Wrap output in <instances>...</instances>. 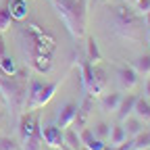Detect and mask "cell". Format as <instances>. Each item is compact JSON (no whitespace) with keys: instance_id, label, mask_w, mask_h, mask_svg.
<instances>
[{"instance_id":"cell-21","label":"cell","mask_w":150,"mask_h":150,"mask_svg":"<svg viewBox=\"0 0 150 150\" xmlns=\"http://www.w3.org/2000/svg\"><path fill=\"white\" fill-rule=\"evenodd\" d=\"M0 71L2 73H6V75H13V73H17L19 69H17V63H15V59L13 56H0Z\"/></svg>"},{"instance_id":"cell-23","label":"cell","mask_w":150,"mask_h":150,"mask_svg":"<svg viewBox=\"0 0 150 150\" xmlns=\"http://www.w3.org/2000/svg\"><path fill=\"white\" fill-rule=\"evenodd\" d=\"M11 23H13L11 11H8L6 4H2V6H0V31H6V29L11 27Z\"/></svg>"},{"instance_id":"cell-20","label":"cell","mask_w":150,"mask_h":150,"mask_svg":"<svg viewBox=\"0 0 150 150\" xmlns=\"http://www.w3.org/2000/svg\"><path fill=\"white\" fill-rule=\"evenodd\" d=\"M21 150H42V138L40 134H33L21 140Z\"/></svg>"},{"instance_id":"cell-9","label":"cell","mask_w":150,"mask_h":150,"mask_svg":"<svg viewBox=\"0 0 150 150\" xmlns=\"http://www.w3.org/2000/svg\"><path fill=\"white\" fill-rule=\"evenodd\" d=\"M104 86H106V73L94 65V77H92V83H90V88H88V94L96 98L98 94H102Z\"/></svg>"},{"instance_id":"cell-29","label":"cell","mask_w":150,"mask_h":150,"mask_svg":"<svg viewBox=\"0 0 150 150\" xmlns=\"http://www.w3.org/2000/svg\"><path fill=\"white\" fill-rule=\"evenodd\" d=\"M144 21H146V27L150 29V8H148V11L144 13Z\"/></svg>"},{"instance_id":"cell-15","label":"cell","mask_w":150,"mask_h":150,"mask_svg":"<svg viewBox=\"0 0 150 150\" xmlns=\"http://www.w3.org/2000/svg\"><path fill=\"white\" fill-rule=\"evenodd\" d=\"M121 96H123V94H119V92L104 94L102 100H100L102 110H104V112H117V106H119V102H121Z\"/></svg>"},{"instance_id":"cell-34","label":"cell","mask_w":150,"mask_h":150,"mask_svg":"<svg viewBox=\"0 0 150 150\" xmlns=\"http://www.w3.org/2000/svg\"><path fill=\"white\" fill-rule=\"evenodd\" d=\"M0 98H2V94H0Z\"/></svg>"},{"instance_id":"cell-3","label":"cell","mask_w":150,"mask_h":150,"mask_svg":"<svg viewBox=\"0 0 150 150\" xmlns=\"http://www.w3.org/2000/svg\"><path fill=\"white\" fill-rule=\"evenodd\" d=\"M112 17H115V29L121 38L134 42H142L144 40V25L140 21V15L136 13V8H131V4H119L112 8Z\"/></svg>"},{"instance_id":"cell-6","label":"cell","mask_w":150,"mask_h":150,"mask_svg":"<svg viewBox=\"0 0 150 150\" xmlns=\"http://www.w3.org/2000/svg\"><path fill=\"white\" fill-rule=\"evenodd\" d=\"M77 104L75 102H67L63 108H61V112H59V117H56V123L54 125H59L61 129H67V127H71L73 125V121H75V117H77Z\"/></svg>"},{"instance_id":"cell-25","label":"cell","mask_w":150,"mask_h":150,"mask_svg":"<svg viewBox=\"0 0 150 150\" xmlns=\"http://www.w3.org/2000/svg\"><path fill=\"white\" fill-rule=\"evenodd\" d=\"M0 150H19V144L11 136H0Z\"/></svg>"},{"instance_id":"cell-16","label":"cell","mask_w":150,"mask_h":150,"mask_svg":"<svg viewBox=\"0 0 150 150\" xmlns=\"http://www.w3.org/2000/svg\"><path fill=\"white\" fill-rule=\"evenodd\" d=\"M8 2L11 4H6V6H8L13 19H25V15H27V0H8Z\"/></svg>"},{"instance_id":"cell-24","label":"cell","mask_w":150,"mask_h":150,"mask_svg":"<svg viewBox=\"0 0 150 150\" xmlns=\"http://www.w3.org/2000/svg\"><path fill=\"white\" fill-rule=\"evenodd\" d=\"M134 140V150H146V148H150V134H138L136 138H131Z\"/></svg>"},{"instance_id":"cell-5","label":"cell","mask_w":150,"mask_h":150,"mask_svg":"<svg viewBox=\"0 0 150 150\" xmlns=\"http://www.w3.org/2000/svg\"><path fill=\"white\" fill-rule=\"evenodd\" d=\"M40 138L50 148H61L63 146V129L59 125H42L40 127Z\"/></svg>"},{"instance_id":"cell-22","label":"cell","mask_w":150,"mask_h":150,"mask_svg":"<svg viewBox=\"0 0 150 150\" xmlns=\"http://www.w3.org/2000/svg\"><path fill=\"white\" fill-rule=\"evenodd\" d=\"M138 75H150V54H142L138 56V61H136V67Z\"/></svg>"},{"instance_id":"cell-35","label":"cell","mask_w":150,"mask_h":150,"mask_svg":"<svg viewBox=\"0 0 150 150\" xmlns=\"http://www.w3.org/2000/svg\"><path fill=\"white\" fill-rule=\"evenodd\" d=\"M146 150H150V148H146Z\"/></svg>"},{"instance_id":"cell-8","label":"cell","mask_w":150,"mask_h":150,"mask_svg":"<svg viewBox=\"0 0 150 150\" xmlns=\"http://www.w3.org/2000/svg\"><path fill=\"white\" fill-rule=\"evenodd\" d=\"M119 86H121V90H134L136 86H138V71L136 69H131V67H121L119 69Z\"/></svg>"},{"instance_id":"cell-1","label":"cell","mask_w":150,"mask_h":150,"mask_svg":"<svg viewBox=\"0 0 150 150\" xmlns=\"http://www.w3.org/2000/svg\"><path fill=\"white\" fill-rule=\"evenodd\" d=\"M52 4L63 19L73 38H83L88 25V0H52Z\"/></svg>"},{"instance_id":"cell-30","label":"cell","mask_w":150,"mask_h":150,"mask_svg":"<svg viewBox=\"0 0 150 150\" xmlns=\"http://www.w3.org/2000/svg\"><path fill=\"white\" fill-rule=\"evenodd\" d=\"M146 96H148V98H150V79H148V81H146Z\"/></svg>"},{"instance_id":"cell-11","label":"cell","mask_w":150,"mask_h":150,"mask_svg":"<svg viewBox=\"0 0 150 150\" xmlns=\"http://www.w3.org/2000/svg\"><path fill=\"white\" fill-rule=\"evenodd\" d=\"M134 104H136V96L134 94H127V96H121V102L117 106V119L123 121L129 115H134Z\"/></svg>"},{"instance_id":"cell-4","label":"cell","mask_w":150,"mask_h":150,"mask_svg":"<svg viewBox=\"0 0 150 150\" xmlns=\"http://www.w3.org/2000/svg\"><path fill=\"white\" fill-rule=\"evenodd\" d=\"M61 81H52V83H42L38 79H29L27 81V100H25V110H35L42 108L50 102V98L54 96V92L59 90Z\"/></svg>"},{"instance_id":"cell-33","label":"cell","mask_w":150,"mask_h":150,"mask_svg":"<svg viewBox=\"0 0 150 150\" xmlns=\"http://www.w3.org/2000/svg\"><path fill=\"white\" fill-rule=\"evenodd\" d=\"M0 123H2V115H0Z\"/></svg>"},{"instance_id":"cell-10","label":"cell","mask_w":150,"mask_h":150,"mask_svg":"<svg viewBox=\"0 0 150 150\" xmlns=\"http://www.w3.org/2000/svg\"><path fill=\"white\" fill-rule=\"evenodd\" d=\"M19 134H21V140L27 138V136H33V134H40V127H38V119L29 115V110H27V115L21 119V123H19Z\"/></svg>"},{"instance_id":"cell-32","label":"cell","mask_w":150,"mask_h":150,"mask_svg":"<svg viewBox=\"0 0 150 150\" xmlns=\"http://www.w3.org/2000/svg\"><path fill=\"white\" fill-rule=\"evenodd\" d=\"M125 2H127V4H136V2H138V0H125Z\"/></svg>"},{"instance_id":"cell-7","label":"cell","mask_w":150,"mask_h":150,"mask_svg":"<svg viewBox=\"0 0 150 150\" xmlns=\"http://www.w3.org/2000/svg\"><path fill=\"white\" fill-rule=\"evenodd\" d=\"M79 138H81V146L86 150H106L108 148V144H104V140L96 138L92 134V129H88V127H83L79 131Z\"/></svg>"},{"instance_id":"cell-31","label":"cell","mask_w":150,"mask_h":150,"mask_svg":"<svg viewBox=\"0 0 150 150\" xmlns=\"http://www.w3.org/2000/svg\"><path fill=\"white\" fill-rule=\"evenodd\" d=\"M146 42H148V46H150V29H148V33H146Z\"/></svg>"},{"instance_id":"cell-14","label":"cell","mask_w":150,"mask_h":150,"mask_svg":"<svg viewBox=\"0 0 150 150\" xmlns=\"http://www.w3.org/2000/svg\"><path fill=\"white\" fill-rule=\"evenodd\" d=\"M63 144L71 150H81V138H79V131H75L73 127L63 129Z\"/></svg>"},{"instance_id":"cell-18","label":"cell","mask_w":150,"mask_h":150,"mask_svg":"<svg viewBox=\"0 0 150 150\" xmlns=\"http://www.w3.org/2000/svg\"><path fill=\"white\" fill-rule=\"evenodd\" d=\"M108 140H110V148H115V146H119V144H123L125 140H127V134H125V129H123V125H115V127H110V134H108Z\"/></svg>"},{"instance_id":"cell-13","label":"cell","mask_w":150,"mask_h":150,"mask_svg":"<svg viewBox=\"0 0 150 150\" xmlns=\"http://www.w3.org/2000/svg\"><path fill=\"white\" fill-rule=\"evenodd\" d=\"M123 123V129H125V134L129 136V138H136L138 134H142L144 131V121L142 119H138V117H127V119H123L121 121Z\"/></svg>"},{"instance_id":"cell-26","label":"cell","mask_w":150,"mask_h":150,"mask_svg":"<svg viewBox=\"0 0 150 150\" xmlns=\"http://www.w3.org/2000/svg\"><path fill=\"white\" fill-rule=\"evenodd\" d=\"M92 134L96 136V138H100V140H106L108 134H110V125H108V123H98L96 127L92 129Z\"/></svg>"},{"instance_id":"cell-2","label":"cell","mask_w":150,"mask_h":150,"mask_svg":"<svg viewBox=\"0 0 150 150\" xmlns=\"http://www.w3.org/2000/svg\"><path fill=\"white\" fill-rule=\"evenodd\" d=\"M0 94L11 106L15 115L25 110V100H27V79L23 71H17L13 75H6L0 71Z\"/></svg>"},{"instance_id":"cell-12","label":"cell","mask_w":150,"mask_h":150,"mask_svg":"<svg viewBox=\"0 0 150 150\" xmlns=\"http://www.w3.org/2000/svg\"><path fill=\"white\" fill-rule=\"evenodd\" d=\"M31 67L38 71V73H48L52 63H50V54L48 52H38V54H31Z\"/></svg>"},{"instance_id":"cell-17","label":"cell","mask_w":150,"mask_h":150,"mask_svg":"<svg viewBox=\"0 0 150 150\" xmlns=\"http://www.w3.org/2000/svg\"><path fill=\"white\" fill-rule=\"evenodd\" d=\"M134 115L142 121H150V102L146 98H136L134 104Z\"/></svg>"},{"instance_id":"cell-19","label":"cell","mask_w":150,"mask_h":150,"mask_svg":"<svg viewBox=\"0 0 150 150\" xmlns=\"http://www.w3.org/2000/svg\"><path fill=\"white\" fill-rule=\"evenodd\" d=\"M88 61H90L92 65H98V63L102 61V54H100V50H98V42L94 40V38H90V40H88Z\"/></svg>"},{"instance_id":"cell-27","label":"cell","mask_w":150,"mask_h":150,"mask_svg":"<svg viewBox=\"0 0 150 150\" xmlns=\"http://www.w3.org/2000/svg\"><path fill=\"white\" fill-rule=\"evenodd\" d=\"M134 6H136V13H138V15H144V13L150 8V0H138Z\"/></svg>"},{"instance_id":"cell-28","label":"cell","mask_w":150,"mask_h":150,"mask_svg":"<svg viewBox=\"0 0 150 150\" xmlns=\"http://www.w3.org/2000/svg\"><path fill=\"white\" fill-rule=\"evenodd\" d=\"M6 54V44H4V38H2V31H0V56Z\"/></svg>"}]
</instances>
